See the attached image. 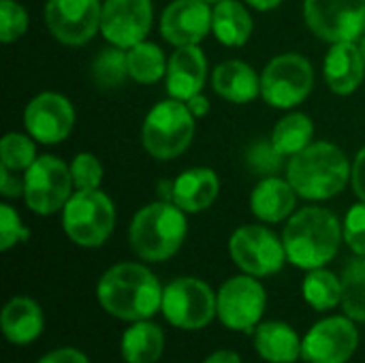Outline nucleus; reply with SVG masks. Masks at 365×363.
<instances>
[{
	"label": "nucleus",
	"mask_w": 365,
	"mask_h": 363,
	"mask_svg": "<svg viewBox=\"0 0 365 363\" xmlns=\"http://www.w3.org/2000/svg\"><path fill=\"white\" fill-rule=\"evenodd\" d=\"M163 291L160 280L150 267L124 261L101 276L96 285V300L107 315L135 323L152 319L160 310Z\"/></svg>",
	"instance_id": "nucleus-1"
},
{
	"label": "nucleus",
	"mask_w": 365,
	"mask_h": 363,
	"mask_svg": "<svg viewBox=\"0 0 365 363\" xmlns=\"http://www.w3.org/2000/svg\"><path fill=\"white\" fill-rule=\"evenodd\" d=\"M344 240L340 218L321 205L297 210L284 225L282 242L289 263L299 270L325 267L336 259Z\"/></svg>",
	"instance_id": "nucleus-2"
},
{
	"label": "nucleus",
	"mask_w": 365,
	"mask_h": 363,
	"mask_svg": "<svg viewBox=\"0 0 365 363\" xmlns=\"http://www.w3.org/2000/svg\"><path fill=\"white\" fill-rule=\"evenodd\" d=\"M353 163L344 150L331 141H312L287 163V180L306 201H327L338 197L351 182Z\"/></svg>",
	"instance_id": "nucleus-3"
},
{
	"label": "nucleus",
	"mask_w": 365,
	"mask_h": 363,
	"mask_svg": "<svg viewBox=\"0 0 365 363\" xmlns=\"http://www.w3.org/2000/svg\"><path fill=\"white\" fill-rule=\"evenodd\" d=\"M186 235V212L167 199L143 205L128 225L130 250L145 263L171 259L182 248Z\"/></svg>",
	"instance_id": "nucleus-4"
},
{
	"label": "nucleus",
	"mask_w": 365,
	"mask_h": 363,
	"mask_svg": "<svg viewBox=\"0 0 365 363\" xmlns=\"http://www.w3.org/2000/svg\"><path fill=\"white\" fill-rule=\"evenodd\" d=\"M195 116L188 105L178 98L156 103L141 126L143 150L156 160H173L182 156L195 137Z\"/></svg>",
	"instance_id": "nucleus-5"
},
{
	"label": "nucleus",
	"mask_w": 365,
	"mask_h": 363,
	"mask_svg": "<svg viewBox=\"0 0 365 363\" xmlns=\"http://www.w3.org/2000/svg\"><path fill=\"white\" fill-rule=\"evenodd\" d=\"M115 229V205L103 190H75L62 208V231L81 248L103 246Z\"/></svg>",
	"instance_id": "nucleus-6"
},
{
	"label": "nucleus",
	"mask_w": 365,
	"mask_h": 363,
	"mask_svg": "<svg viewBox=\"0 0 365 363\" xmlns=\"http://www.w3.org/2000/svg\"><path fill=\"white\" fill-rule=\"evenodd\" d=\"M314 88V68L297 51L272 58L261 71V98L274 109H293L302 105Z\"/></svg>",
	"instance_id": "nucleus-7"
},
{
	"label": "nucleus",
	"mask_w": 365,
	"mask_h": 363,
	"mask_svg": "<svg viewBox=\"0 0 365 363\" xmlns=\"http://www.w3.org/2000/svg\"><path fill=\"white\" fill-rule=\"evenodd\" d=\"M73 193L71 165L58 156L43 154L24 171V203L38 216L62 212Z\"/></svg>",
	"instance_id": "nucleus-8"
},
{
	"label": "nucleus",
	"mask_w": 365,
	"mask_h": 363,
	"mask_svg": "<svg viewBox=\"0 0 365 363\" xmlns=\"http://www.w3.org/2000/svg\"><path fill=\"white\" fill-rule=\"evenodd\" d=\"M160 312L178 329H203L218 317L216 293L199 278H175L163 291Z\"/></svg>",
	"instance_id": "nucleus-9"
},
{
	"label": "nucleus",
	"mask_w": 365,
	"mask_h": 363,
	"mask_svg": "<svg viewBox=\"0 0 365 363\" xmlns=\"http://www.w3.org/2000/svg\"><path fill=\"white\" fill-rule=\"evenodd\" d=\"M229 255L233 263L255 278L278 274L287 259L284 242L263 225H244L229 237Z\"/></svg>",
	"instance_id": "nucleus-10"
},
{
	"label": "nucleus",
	"mask_w": 365,
	"mask_h": 363,
	"mask_svg": "<svg viewBox=\"0 0 365 363\" xmlns=\"http://www.w3.org/2000/svg\"><path fill=\"white\" fill-rule=\"evenodd\" d=\"M304 21L329 45L357 43L365 34V0H304Z\"/></svg>",
	"instance_id": "nucleus-11"
},
{
	"label": "nucleus",
	"mask_w": 365,
	"mask_h": 363,
	"mask_svg": "<svg viewBox=\"0 0 365 363\" xmlns=\"http://www.w3.org/2000/svg\"><path fill=\"white\" fill-rule=\"evenodd\" d=\"M218 321L233 332H255L267 308V293L259 278L244 274L229 278L216 293Z\"/></svg>",
	"instance_id": "nucleus-12"
},
{
	"label": "nucleus",
	"mask_w": 365,
	"mask_h": 363,
	"mask_svg": "<svg viewBox=\"0 0 365 363\" xmlns=\"http://www.w3.org/2000/svg\"><path fill=\"white\" fill-rule=\"evenodd\" d=\"M43 17L58 43L79 47L101 32L103 4L101 0H47Z\"/></svg>",
	"instance_id": "nucleus-13"
},
{
	"label": "nucleus",
	"mask_w": 365,
	"mask_h": 363,
	"mask_svg": "<svg viewBox=\"0 0 365 363\" xmlns=\"http://www.w3.org/2000/svg\"><path fill=\"white\" fill-rule=\"evenodd\" d=\"M359 347V332L351 317H329L310 327L302 340L308 363H346Z\"/></svg>",
	"instance_id": "nucleus-14"
},
{
	"label": "nucleus",
	"mask_w": 365,
	"mask_h": 363,
	"mask_svg": "<svg viewBox=\"0 0 365 363\" xmlns=\"http://www.w3.org/2000/svg\"><path fill=\"white\" fill-rule=\"evenodd\" d=\"M24 126L36 143H62L75 126L73 103L60 92H41L28 101L24 109Z\"/></svg>",
	"instance_id": "nucleus-15"
},
{
	"label": "nucleus",
	"mask_w": 365,
	"mask_h": 363,
	"mask_svg": "<svg viewBox=\"0 0 365 363\" xmlns=\"http://www.w3.org/2000/svg\"><path fill=\"white\" fill-rule=\"evenodd\" d=\"M154 6L152 0H105L101 32L109 45L130 49L145 41L152 30Z\"/></svg>",
	"instance_id": "nucleus-16"
},
{
	"label": "nucleus",
	"mask_w": 365,
	"mask_h": 363,
	"mask_svg": "<svg viewBox=\"0 0 365 363\" xmlns=\"http://www.w3.org/2000/svg\"><path fill=\"white\" fill-rule=\"evenodd\" d=\"M212 32V6L205 0H173L160 15V36L173 47L199 45Z\"/></svg>",
	"instance_id": "nucleus-17"
},
{
	"label": "nucleus",
	"mask_w": 365,
	"mask_h": 363,
	"mask_svg": "<svg viewBox=\"0 0 365 363\" xmlns=\"http://www.w3.org/2000/svg\"><path fill=\"white\" fill-rule=\"evenodd\" d=\"M207 79V58L199 45L175 47L167 62L165 86L167 94L178 101H188L199 94Z\"/></svg>",
	"instance_id": "nucleus-18"
},
{
	"label": "nucleus",
	"mask_w": 365,
	"mask_h": 363,
	"mask_svg": "<svg viewBox=\"0 0 365 363\" xmlns=\"http://www.w3.org/2000/svg\"><path fill=\"white\" fill-rule=\"evenodd\" d=\"M323 75L327 88L338 96L355 94L365 79V58L359 43H334L323 60Z\"/></svg>",
	"instance_id": "nucleus-19"
},
{
	"label": "nucleus",
	"mask_w": 365,
	"mask_h": 363,
	"mask_svg": "<svg viewBox=\"0 0 365 363\" xmlns=\"http://www.w3.org/2000/svg\"><path fill=\"white\" fill-rule=\"evenodd\" d=\"M220 193V180L210 167H192L182 171L169 190V199L186 214H199L214 205Z\"/></svg>",
	"instance_id": "nucleus-20"
},
{
	"label": "nucleus",
	"mask_w": 365,
	"mask_h": 363,
	"mask_svg": "<svg viewBox=\"0 0 365 363\" xmlns=\"http://www.w3.org/2000/svg\"><path fill=\"white\" fill-rule=\"evenodd\" d=\"M297 193L287 178L267 175L257 182L250 193V212L265 225H278L295 214Z\"/></svg>",
	"instance_id": "nucleus-21"
},
{
	"label": "nucleus",
	"mask_w": 365,
	"mask_h": 363,
	"mask_svg": "<svg viewBox=\"0 0 365 363\" xmlns=\"http://www.w3.org/2000/svg\"><path fill=\"white\" fill-rule=\"evenodd\" d=\"M212 88L220 98L246 105L261 96V75L244 60H225L212 73Z\"/></svg>",
	"instance_id": "nucleus-22"
},
{
	"label": "nucleus",
	"mask_w": 365,
	"mask_h": 363,
	"mask_svg": "<svg viewBox=\"0 0 365 363\" xmlns=\"http://www.w3.org/2000/svg\"><path fill=\"white\" fill-rule=\"evenodd\" d=\"M0 325H2L4 338L11 344L24 347V344L34 342L43 334L45 317H43L41 306L32 297L17 295L4 304Z\"/></svg>",
	"instance_id": "nucleus-23"
},
{
	"label": "nucleus",
	"mask_w": 365,
	"mask_h": 363,
	"mask_svg": "<svg viewBox=\"0 0 365 363\" xmlns=\"http://www.w3.org/2000/svg\"><path fill=\"white\" fill-rule=\"evenodd\" d=\"M302 340L297 332L282 321L259 323L252 332L257 353L269 363H295L302 357Z\"/></svg>",
	"instance_id": "nucleus-24"
},
{
	"label": "nucleus",
	"mask_w": 365,
	"mask_h": 363,
	"mask_svg": "<svg viewBox=\"0 0 365 363\" xmlns=\"http://www.w3.org/2000/svg\"><path fill=\"white\" fill-rule=\"evenodd\" d=\"M255 30L250 11L240 0H218L212 9V34L225 47H244Z\"/></svg>",
	"instance_id": "nucleus-25"
},
{
	"label": "nucleus",
	"mask_w": 365,
	"mask_h": 363,
	"mask_svg": "<svg viewBox=\"0 0 365 363\" xmlns=\"http://www.w3.org/2000/svg\"><path fill=\"white\" fill-rule=\"evenodd\" d=\"M165 351V334L152 321H135L122 336L120 353L126 363H156Z\"/></svg>",
	"instance_id": "nucleus-26"
},
{
	"label": "nucleus",
	"mask_w": 365,
	"mask_h": 363,
	"mask_svg": "<svg viewBox=\"0 0 365 363\" xmlns=\"http://www.w3.org/2000/svg\"><path fill=\"white\" fill-rule=\"evenodd\" d=\"M272 143L282 156H295L304 148H308L314 139V122L308 113L289 111L272 131Z\"/></svg>",
	"instance_id": "nucleus-27"
},
{
	"label": "nucleus",
	"mask_w": 365,
	"mask_h": 363,
	"mask_svg": "<svg viewBox=\"0 0 365 363\" xmlns=\"http://www.w3.org/2000/svg\"><path fill=\"white\" fill-rule=\"evenodd\" d=\"M126 58H128V75L137 83L150 86L167 75L169 58L152 41H141L133 45L130 49H126Z\"/></svg>",
	"instance_id": "nucleus-28"
},
{
	"label": "nucleus",
	"mask_w": 365,
	"mask_h": 363,
	"mask_svg": "<svg viewBox=\"0 0 365 363\" xmlns=\"http://www.w3.org/2000/svg\"><path fill=\"white\" fill-rule=\"evenodd\" d=\"M302 295L317 312L331 310L342 304V278L325 267L310 270L302 282Z\"/></svg>",
	"instance_id": "nucleus-29"
},
{
	"label": "nucleus",
	"mask_w": 365,
	"mask_h": 363,
	"mask_svg": "<svg viewBox=\"0 0 365 363\" xmlns=\"http://www.w3.org/2000/svg\"><path fill=\"white\" fill-rule=\"evenodd\" d=\"M90 75H92L94 86L101 88V90L120 88L126 79H130L126 49L115 47V45H109L105 49H101L96 53V58L92 60Z\"/></svg>",
	"instance_id": "nucleus-30"
},
{
	"label": "nucleus",
	"mask_w": 365,
	"mask_h": 363,
	"mask_svg": "<svg viewBox=\"0 0 365 363\" xmlns=\"http://www.w3.org/2000/svg\"><path fill=\"white\" fill-rule=\"evenodd\" d=\"M342 310L355 323H365V257H355L342 272Z\"/></svg>",
	"instance_id": "nucleus-31"
},
{
	"label": "nucleus",
	"mask_w": 365,
	"mask_h": 363,
	"mask_svg": "<svg viewBox=\"0 0 365 363\" xmlns=\"http://www.w3.org/2000/svg\"><path fill=\"white\" fill-rule=\"evenodd\" d=\"M36 158V141L28 133L13 131L0 139V167H6L13 173H24Z\"/></svg>",
	"instance_id": "nucleus-32"
},
{
	"label": "nucleus",
	"mask_w": 365,
	"mask_h": 363,
	"mask_svg": "<svg viewBox=\"0 0 365 363\" xmlns=\"http://www.w3.org/2000/svg\"><path fill=\"white\" fill-rule=\"evenodd\" d=\"M71 178L75 190H96L105 178L103 163L92 152H79L71 160Z\"/></svg>",
	"instance_id": "nucleus-33"
},
{
	"label": "nucleus",
	"mask_w": 365,
	"mask_h": 363,
	"mask_svg": "<svg viewBox=\"0 0 365 363\" xmlns=\"http://www.w3.org/2000/svg\"><path fill=\"white\" fill-rule=\"evenodd\" d=\"M28 30V11L17 0H0V41L11 45Z\"/></svg>",
	"instance_id": "nucleus-34"
},
{
	"label": "nucleus",
	"mask_w": 365,
	"mask_h": 363,
	"mask_svg": "<svg viewBox=\"0 0 365 363\" xmlns=\"http://www.w3.org/2000/svg\"><path fill=\"white\" fill-rule=\"evenodd\" d=\"M287 156H282L276 145L272 143V139H261V141H255L248 152H246V163L248 167L259 173L261 178H267V175H276L280 169H282V160Z\"/></svg>",
	"instance_id": "nucleus-35"
},
{
	"label": "nucleus",
	"mask_w": 365,
	"mask_h": 363,
	"mask_svg": "<svg viewBox=\"0 0 365 363\" xmlns=\"http://www.w3.org/2000/svg\"><path fill=\"white\" fill-rule=\"evenodd\" d=\"M30 231L28 227L21 223V216L17 214V210L9 203L0 205V250L6 252L13 246L28 242Z\"/></svg>",
	"instance_id": "nucleus-36"
},
{
	"label": "nucleus",
	"mask_w": 365,
	"mask_h": 363,
	"mask_svg": "<svg viewBox=\"0 0 365 363\" xmlns=\"http://www.w3.org/2000/svg\"><path fill=\"white\" fill-rule=\"evenodd\" d=\"M342 233H344L346 246L355 255L365 257V201H359L349 208L342 220Z\"/></svg>",
	"instance_id": "nucleus-37"
},
{
	"label": "nucleus",
	"mask_w": 365,
	"mask_h": 363,
	"mask_svg": "<svg viewBox=\"0 0 365 363\" xmlns=\"http://www.w3.org/2000/svg\"><path fill=\"white\" fill-rule=\"evenodd\" d=\"M0 195L6 199L24 197V178L19 180L17 173L9 171L6 167H0Z\"/></svg>",
	"instance_id": "nucleus-38"
},
{
	"label": "nucleus",
	"mask_w": 365,
	"mask_h": 363,
	"mask_svg": "<svg viewBox=\"0 0 365 363\" xmlns=\"http://www.w3.org/2000/svg\"><path fill=\"white\" fill-rule=\"evenodd\" d=\"M351 186L359 201H365V145L357 152L351 167Z\"/></svg>",
	"instance_id": "nucleus-39"
},
{
	"label": "nucleus",
	"mask_w": 365,
	"mask_h": 363,
	"mask_svg": "<svg viewBox=\"0 0 365 363\" xmlns=\"http://www.w3.org/2000/svg\"><path fill=\"white\" fill-rule=\"evenodd\" d=\"M38 363H90V359L73 347H62L41 357Z\"/></svg>",
	"instance_id": "nucleus-40"
},
{
	"label": "nucleus",
	"mask_w": 365,
	"mask_h": 363,
	"mask_svg": "<svg viewBox=\"0 0 365 363\" xmlns=\"http://www.w3.org/2000/svg\"><path fill=\"white\" fill-rule=\"evenodd\" d=\"M186 105H188V109H190V113H192L195 118H203V116L210 111V101H207V96H205L203 92L190 96V98L186 101Z\"/></svg>",
	"instance_id": "nucleus-41"
},
{
	"label": "nucleus",
	"mask_w": 365,
	"mask_h": 363,
	"mask_svg": "<svg viewBox=\"0 0 365 363\" xmlns=\"http://www.w3.org/2000/svg\"><path fill=\"white\" fill-rule=\"evenodd\" d=\"M203 363H242V359L233 351H216V353H212Z\"/></svg>",
	"instance_id": "nucleus-42"
},
{
	"label": "nucleus",
	"mask_w": 365,
	"mask_h": 363,
	"mask_svg": "<svg viewBox=\"0 0 365 363\" xmlns=\"http://www.w3.org/2000/svg\"><path fill=\"white\" fill-rule=\"evenodd\" d=\"M248 6H252V9H257V11H272V9H276V6H280V2L282 0H244Z\"/></svg>",
	"instance_id": "nucleus-43"
},
{
	"label": "nucleus",
	"mask_w": 365,
	"mask_h": 363,
	"mask_svg": "<svg viewBox=\"0 0 365 363\" xmlns=\"http://www.w3.org/2000/svg\"><path fill=\"white\" fill-rule=\"evenodd\" d=\"M359 49H361V53H364V58H365V34L359 39Z\"/></svg>",
	"instance_id": "nucleus-44"
},
{
	"label": "nucleus",
	"mask_w": 365,
	"mask_h": 363,
	"mask_svg": "<svg viewBox=\"0 0 365 363\" xmlns=\"http://www.w3.org/2000/svg\"><path fill=\"white\" fill-rule=\"evenodd\" d=\"M205 2H218V0H205Z\"/></svg>",
	"instance_id": "nucleus-45"
}]
</instances>
